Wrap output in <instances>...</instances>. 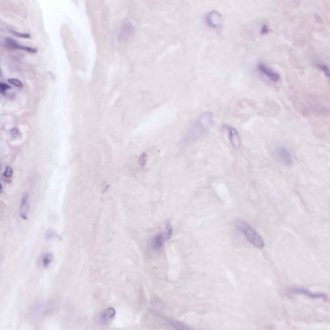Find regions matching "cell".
Instances as JSON below:
<instances>
[{
	"label": "cell",
	"instance_id": "obj_15",
	"mask_svg": "<svg viewBox=\"0 0 330 330\" xmlns=\"http://www.w3.org/2000/svg\"><path fill=\"white\" fill-rule=\"evenodd\" d=\"M8 31L13 35L17 37L26 39H29L31 37L30 34H29L21 33L12 30H8Z\"/></svg>",
	"mask_w": 330,
	"mask_h": 330
},
{
	"label": "cell",
	"instance_id": "obj_6",
	"mask_svg": "<svg viewBox=\"0 0 330 330\" xmlns=\"http://www.w3.org/2000/svg\"><path fill=\"white\" fill-rule=\"evenodd\" d=\"M224 128L227 130L231 144L234 147L238 148L240 144V138L238 132L236 129L230 126H225Z\"/></svg>",
	"mask_w": 330,
	"mask_h": 330
},
{
	"label": "cell",
	"instance_id": "obj_11",
	"mask_svg": "<svg viewBox=\"0 0 330 330\" xmlns=\"http://www.w3.org/2000/svg\"><path fill=\"white\" fill-rule=\"evenodd\" d=\"M5 45L8 48L18 49L19 44L16 40L11 38H6L5 40Z\"/></svg>",
	"mask_w": 330,
	"mask_h": 330
},
{
	"label": "cell",
	"instance_id": "obj_23",
	"mask_svg": "<svg viewBox=\"0 0 330 330\" xmlns=\"http://www.w3.org/2000/svg\"><path fill=\"white\" fill-rule=\"evenodd\" d=\"M315 16L316 21L319 23H323V20L321 18V17L318 14H315Z\"/></svg>",
	"mask_w": 330,
	"mask_h": 330
},
{
	"label": "cell",
	"instance_id": "obj_17",
	"mask_svg": "<svg viewBox=\"0 0 330 330\" xmlns=\"http://www.w3.org/2000/svg\"><path fill=\"white\" fill-rule=\"evenodd\" d=\"M7 81L18 87L21 88L23 86V84L21 82L16 79H8Z\"/></svg>",
	"mask_w": 330,
	"mask_h": 330
},
{
	"label": "cell",
	"instance_id": "obj_8",
	"mask_svg": "<svg viewBox=\"0 0 330 330\" xmlns=\"http://www.w3.org/2000/svg\"><path fill=\"white\" fill-rule=\"evenodd\" d=\"M291 293L302 294H305L307 296L312 298H323L324 301L328 300L327 295L323 293H314L310 292L307 290L302 289H294L290 291Z\"/></svg>",
	"mask_w": 330,
	"mask_h": 330
},
{
	"label": "cell",
	"instance_id": "obj_4",
	"mask_svg": "<svg viewBox=\"0 0 330 330\" xmlns=\"http://www.w3.org/2000/svg\"><path fill=\"white\" fill-rule=\"evenodd\" d=\"M135 29L133 22L129 20H126L123 23L119 34V42L122 43L127 41L132 35Z\"/></svg>",
	"mask_w": 330,
	"mask_h": 330
},
{
	"label": "cell",
	"instance_id": "obj_3",
	"mask_svg": "<svg viewBox=\"0 0 330 330\" xmlns=\"http://www.w3.org/2000/svg\"><path fill=\"white\" fill-rule=\"evenodd\" d=\"M166 224V229L155 236L151 241V246L153 249L157 250L160 249L171 238L172 234L171 224L168 221Z\"/></svg>",
	"mask_w": 330,
	"mask_h": 330
},
{
	"label": "cell",
	"instance_id": "obj_1",
	"mask_svg": "<svg viewBox=\"0 0 330 330\" xmlns=\"http://www.w3.org/2000/svg\"><path fill=\"white\" fill-rule=\"evenodd\" d=\"M236 228L242 232L250 244L260 249L264 248V243L262 238L256 231L245 222L240 220L234 221Z\"/></svg>",
	"mask_w": 330,
	"mask_h": 330
},
{
	"label": "cell",
	"instance_id": "obj_10",
	"mask_svg": "<svg viewBox=\"0 0 330 330\" xmlns=\"http://www.w3.org/2000/svg\"><path fill=\"white\" fill-rule=\"evenodd\" d=\"M54 258L53 254L47 253L43 254L41 260L43 266L44 267H47L51 264Z\"/></svg>",
	"mask_w": 330,
	"mask_h": 330
},
{
	"label": "cell",
	"instance_id": "obj_5",
	"mask_svg": "<svg viewBox=\"0 0 330 330\" xmlns=\"http://www.w3.org/2000/svg\"><path fill=\"white\" fill-rule=\"evenodd\" d=\"M206 20L208 24L213 28L220 26L222 21V15L215 11H213L207 14Z\"/></svg>",
	"mask_w": 330,
	"mask_h": 330
},
{
	"label": "cell",
	"instance_id": "obj_2",
	"mask_svg": "<svg viewBox=\"0 0 330 330\" xmlns=\"http://www.w3.org/2000/svg\"><path fill=\"white\" fill-rule=\"evenodd\" d=\"M273 154L276 161L286 166H291L293 163L292 156L289 150L282 145L276 146L273 151Z\"/></svg>",
	"mask_w": 330,
	"mask_h": 330
},
{
	"label": "cell",
	"instance_id": "obj_9",
	"mask_svg": "<svg viewBox=\"0 0 330 330\" xmlns=\"http://www.w3.org/2000/svg\"><path fill=\"white\" fill-rule=\"evenodd\" d=\"M259 70L267 76L270 78L274 82L278 81L280 79V76L277 73L272 71L270 68L263 64H260L258 66Z\"/></svg>",
	"mask_w": 330,
	"mask_h": 330
},
{
	"label": "cell",
	"instance_id": "obj_22",
	"mask_svg": "<svg viewBox=\"0 0 330 330\" xmlns=\"http://www.w3.org/2000/svg\"><path fill=\"white\" fill-rule=\"evenodd\" d=\"M268 31L269 30L268 27L266 25H264L263 26L260 33L262 34H265L268 33Z\"/></svg>",
	"mask_w": 330,
	"mask_h": 330
},
{
	"label": "cell",
	"instance_id": "obj_12",
	"mask_svg": "<svg viewBox=\"0 0 330 330\" xmlns=\"http://www.w3.org/2000/svg\"><path fill=\"white\" fill-rule=\"evenodd\" d=\"M167 322L172 327L178 329H190L186 325L178 321L172 320H167Z\"/></svg>",
	"mask_w": 330,
	"mask_h": 330
},
{
	"label": "cell",
	"instance_id": "obj_14",
	"mask_svg": "<svg viewBox=\"0 0 330 330\" xmlns=\"http://www.w3.org/2000/svg\"><path fill=\"white\" fill-rule=\"evenodd\" d=\"M115 314V311L114 309L112 308L109 309L103 313V318L104 320H108L113 317Z\"/></svg>",
	"mask_w": 330,
	"mask_h": 330
},
{
	"label": "cell",
	"instance_id": "obj_19",
	"mask_svg": "<svg viewBox=\"0 0 330 330\" xmlns=\"http://www.w3.org/2000/svg\"><path fill=\"white\" fill-rule=\"evenodd\" d=\"M146 154L144 153L141 155L139 159V163L142 167L145 166L146 163Z\"/></svg>",
	"mask_w": 330,
	"mask_h": 330
},
{
	"label": "cell",
	"instance_id": "obj_20",
	"mask_svg": "<svg viewBox=\"0 0 330 330\" xmlns=\"http://www.w3.org/2000/svg\"><path fill=\"white\" fill-rule=\"evenodd\" d=\"M13 173L12 169L10 167H7L4 173V175L7 177H11Z\"/></svg>",
	"mask_w": 330,
	"mask_h": 330
},
{
	"label": "cell",
	"instance_id": "obj_18",
	"mask_svg": "<svg viewBox=\"0 0 330 330\" xmlns=\"http://www.w3.org/2000/svg\"><path fill=\"white\" fill-rule=\"evenodd\" d=\"M320 67L322 71H323L325 76L327 77H329V70L328 67L326 65H321Z\"/></svg>",
	"mask_w": 330,
	"mask_h": 330
},
{
	"label": "cell",
	"instance_id": "obj_13",
	"mask_svg": "<svg viewBox=\"0 0 330 330\" xmlns=\"http://www.w3.org/2000/svg\"><path fill=\"white\" fill-rule=\"evenodd\" d=\"M45 239L49 241L53 239L56 237H58V236L57 231L53 229H49L45 232Z\"/></svg>",
	"mask_w": 330,
	"mask_h": 330
},
{
	"label": "cell",
	"instance_id": "obj_7",
	"mask_svg": "<svg viewBox=\"0 0 330 330\" xmlns=\"http://www.w3.org/2000/svg\"><path fill=\"white\" fill-rule=\"evenodd\" d=\"M30 208L28 195L26 194L24 195L22 199L21 205L20 214L21 218L25 220L27 219Z\"/></svg>",
	"mask_w": 330,
	"mask_h": 330
},
{
	"label": "cell",
	"instance_id": "obj_16",
	"mask_svg": "<svg viewBox=\"0 0 330 330\" xmlns=\"http://www.w3.org/2000/svg\"><path fill=\"white\" fill-rule=\"evenodd\" d=\"M11 89V87L6 84L2 83L0 84V92L3 96L6 95V91Z\"/></svg>",
	"mask_w": 330,
	"mask_h": 330
},
{
	"label": "cell",
	"instance_id": "obj_24",
	"mask_svg": "<svg viewBox=\"0 0 330 330\" xmlns=\"http://www.w3.org/2000/svg\"><path fill=\"white\" fill-rule=\"evenodd\" d=\"M2 190H3V188H2V185H1V193H2V192L3 191Z\"/></svg>",
	"mask_w": 330,
	"mask_h": 330
},
{
	"label": "cell",
	"instance_id": "obj_21",
	"mask_svg": "<svg viewBox=\"0 0 330 330\" xmlns=\"http://www.w3.org/2000/svg\"><path fill=\"white\" fill-rule=\"evenodd\" d=\"M11 134L13 137H16L19 135V131L17 129L13 128L11 130Z\"/></svg>",
	"mask_w": 330,
	"mask_h": 330
}]
</instances>
